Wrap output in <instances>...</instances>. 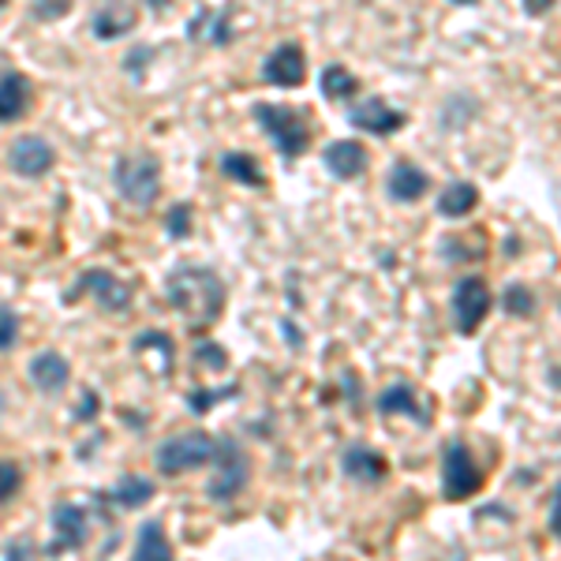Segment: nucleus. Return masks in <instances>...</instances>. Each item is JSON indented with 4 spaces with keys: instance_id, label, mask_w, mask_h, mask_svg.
Here are the masks:
<instances>
[{
    "instance_id": "1",
    "label": "nucleus",
    "mask_w": 561,
    "mask_h": 561,
    "mask_svg": "<svg viewBox=\"0 0 561 561\" xmlns=\"http://www.w3.org/2000/svg\"><path fill=\"white\" fill-rule=\"evenodd\" d=\"M169 304L176 307V314L192 330H206V325L217 322V314L225 307V285L214 270L184 266L169 277Z\"/></svg>"
},
{
    "instance_id": "2",
    "label": "nucleus",
    "mask_w": 561,
    "mask_h": 561,
    "mask_svg": "<svg viewBox=\"0 0 561 561\" xmlns=\"http://www.w3.org/2000/svg\"><path fill=\"white\" fill-rule=\"evenodd\" d=\"M255 116L262 121V131L274 139V147L285 158H300L311 142V128H307V116L293 105H259Z\"/></svg>"
},
{
    "instance_id": "3",
    "label": "nucleus",
    "mask_w": 561,
    "mask_h": 561,
    "mask_svg": "<svg viewBox=\"0 0 561 561\" xmlns=\"http://www.w3.org/2000/svg\"><path fill=\"white\" fill-rule=\"evenodd\" d=\"M113 180L128 203L150 206L161 187V165H158V158H150V153H124L113 169Z\"/></svg>"
},
{
    "instance_id": "4",
    "label": "nucleus",
    "mask_w": 561,
    "mask_h": 561,
    "mask_svg": "<svg viewBox=\"0 0 561 561\" xmlns=\"http://www.w3.org/2000/svg\"><path fill=\"white\" fill-rule=\"evenodd\" d=\"M214 449H217V442L210 438V434H203V431L176 434V438L161 442V449H158V468H161L165 476L195 472V468L210 465V460H214Z\"/></svg>"
},
{
    "instance_id": "5",
    "label": "nucleus",
    "mask_w": 561,
    "mask_h": 561,
    "mask_svg": "<svg viewBox=\"0 0 561 561\" xmlns=\"http://www.w3.org/2000/svg\"><path fill=\"white\" fill-rule=\"evenodd\" d=\"M479 486H483V472H479L476 457L468 454V446H446V454H442V494H446V502H465V497H472Z\"/></svg>"
},
{
    "instance_id": "6",
    "label": "nucleus",
    "mask_w": 561,
    "mask_h": 561,
    "mask_svg": "<svg viewBox=\"0 0 561 561\" xmlns=\"http://www.w3.org/2000/svg\"><path fill=\"white\" fill-rule=\"evenodd\" d=\"M491 288H486L483 277H460L457 288H454V322H457V333H465V337H472V333L483 325V319L491 314Z\"/></svg>"
},
{
    "instance_id": "7",
    "label": "nucleus",
    "mask_w": 561,
    "mask_h": 561,
    "mask_svg": "<svg viewBox=\"0 0 561 561\" xmlns=\"http://www.w3.org/2000/svg\"><path fill=\"white\" fill-rule=\"evenodd\" d=\"M53 161H57V153H53V147L42 139V135H20V139L8 147V165H12L20 176L49 173Z\"/></svg>"
},
{
    "instance_id": "8",
    "label": "nucleus",
    "mask_w": 561,
    "mask_h": 561,
    "mask_svg": "<svg viewBox=\"0 0 561 561\" xmlns=\"http://www.w3.org/2000/svg\"><path fill=\"white\" fill-rule=\"evenodd\" d=\"M210 465H217V476H214V483H210L214 497L237 494L240 486H243V479H248V460H243V454H240L237 446H232V442H217Z\"/></svg>"
},
{
    "instance_id": "9",
    "label": "nucleus",
    "mask_w": 561,
    "mask_h": 561,
    "mask_svg": "<svg viewBox=\"0 0 561 561\" xmlns=\"http://www.w3.org/2000/svg\"><path fill=\"white\" fill-rule=\"evenodd\" d=\"M307 76V65H304V49L293 42L277 45L274 53L266 57V65H262V79L274 87H300Z\"/></svg>"
},
{
    "instance_id": "10",
    "label": "nucleus",
    "mask_w": 561,
    "mask_h": 561,
    "mask_svg": "<svg viewBox=\"0 0 561 561\" xmlns=\"http://www.w3.org/2000/svg\"><path fill=\"white\" fill-rule=\"evenodd\" d=\"M348 121L356 124L359 131H370V135H393L404 128V113L401 108H389L382 98H364L359 105H352Z\"/></svg>"
},
{
    "instance_id": "11",
    "label": "nucleus",
    "mask_w": 561,
    "mask_h": 561,
    "mask_svg": "<svg viewBox=\"0 0 561 561\" xmlns=\"http://www.w3.org/2000/svg\"><path fill=\"white\" fill-rule=\"evenodd\" d=\"M325 169H330L337 180H352V176H359V173H367V150L359 147L356 139H337V142H330L325 147Z\"/></svg>"
},
{
    "instance_id": "12",
    "label": "nucleus",
    "mask_w": 561,
    "mask_h": 561,
    "mask_svg": "<svg viewBox=\"0 0 561 561\" xmlns=\"http://www.w3.org/2000/svg\"><path fill=\"white\" fill-rule=\"evenodd\" d=\"M431 180L423 173L420 165H412V161H397L393 169H389V180H386V192L389 198H397V203H415L420 195H427Z\"/></svg>"
},
{
    "instance_id": "13",
    "label": "nucleus",
    "mask_w": 561,
    "mask_h": 561,
    "mask_svg": "<svg viewBox=\"0 0 561 561\" xmlns=\"http://www.w3.org/2000/svg\"><path fill=\"white\" fill-rule=\"evenodd\" d=\"M26 102H31V83H26L20 71H4L0 76V124L20 121Z\"/></svg>"
},
{
    "instance_id": "14",
    "label": "nucleus",
    "mask_w": 561,
    "mask_h": 561,
    "mask_svg": "<svg viewBox=\"0 0 561 561\" xmlns=\"http://www.w3.org/2000/svg\"><path fill=\"white\" fill-rule=\"evenodd\" d=\"M94 34L102 42L108 38H121V34H128L135 23H139V12H135L131 4H105V8H98L94 12Z\"/></svg>"
},
{
    "instance_id": "15",
    "label": "nucleus",
    "mask_w": 561,
    "mask_h": 561,
    "mask_svg": "<svg viewBox=\"0 0 561 561\" xmlns=\"http://www.w3.org/2000/svg\"><path fill=\"white\" fill-rule=\"evenodd\" d=\"M31 382L45 389V393H57L68 382V359L60 352H38L31 359Z\"/></svg>"
},
{
    "instance_id": "16",
    "label": "nucleus",
    "mask_w": 561,
    "mask_h": 561,
    "mask_svg": "<svg viewBox=\"0 0 561 561\" xmlns=\"http://www.w3.org/2000/svg\"><path fill=\"white\" fill-rule=\"evenodd\" d=\"M192 38L225 45L232 38V12L229 8H203L192 20Z\"/></svg>"
},
{
    "instance_id": "17",
    "label": "nucleus",
    "mask_w": 561,
    "mask_h": 561,
    "mask_svg": "<svg viewBox=\"0 0 561 561\" xmlns=\"http://www.w3.org/2000/svg\"><path fill=\"white\" fill-rule=\"evenodd\" d=\"M479 203V192L476 184H468V180H454V184L446 187V192L438 195V214L449 217V221H457V217H468L476 210Z\"/></svg>"
},
{
    "instance_id": "18",
    "label": "nucleus",
    "mask_w": 561,
    "mask_h": 561,
    "mask_svg": "<svg viewBox=\"0 0 561 561\" xmlns=\"http://www.w3.org/2000/svg\"><path fill=\"white\" fill-rule=\"evenodd\" d=\"M345 472L359 483H378L386 476V460L367 446H352L345 454Z\"/></svg>"
},
{
    "instance_id": "19",
    "label": "nucleus",
    "mask_w": 561,
    "mask_h": 561,
    "mask_svg": "<svg viewBox=\"0 0 561 561\" xmlns=\"http://www.w3.org/2000/svg\"><path fill=\"white\" fill-rule=\"evenodd\" d=\"M378 412L382 415H412V420H427V412L420 409V393L412 386H389L382 397H378Z\"/></svg>"
},
{
    "instance_id": "20",
    "label": "nucleus",
    "mask_w": 561,
    "mask_h": 561,
    "mask_svg": "<svg viewBox=\"0 0 561 561\" xmlns=\"http://www.w3.org/2000/svg\"><path fill=\"white\" fill-rule=\"evenodd\" d=\"M83 285L108 307V311H124V304H128V288H124L116 277H108L105 270H90L83 277Z\"/></svg>"
},
{
    "instance_id": "21",
    "label": "nucleus",
    "mask_w": 561,
    "mask_h": 561,
    "mask_svg": "<svg viewBox=\"0 0 561 561\" xmlns=\"http://www.w3.org/2000/svg\"><path fill=\"white\" fill-rule=\"evenodd\" d=\"M131 561H173V547H169V539H165V531H161V524H142Z\"/></svg>"
},
{
    "instance_id": "22",
    "label": "nucleus",
    "mask_w": 561,
    "mask_h": 561,
    "mask_svg": "<svg viewBox=\"0 0 561 561\" xmlns=\"http://www.w3.org/2000/svg\"><path fill=\"white\" fill-rule=\"evenodd\" d=\"M53 524H57V550L60 547H65V550L79 547L83 536H87V517L76 510V505H60L57 517H53Z\"/></svg>"
},
{
    "instance_id": "23",
    "label": "nucleus",
    "mask_w": 561,
    "mask_h": 561,
    "mask_svg": "<svg viewBox=\"0 0 561 561\" xmlns=\"http://www.w3.org/2000/svg\"><path fill=\"white\" fill-rule=\"evenodd\" d=\"M356 90H359V79L352 76L345 65H330L322 71V94L333 98V102H348Z\"/></svg>"
},
{
    "instance_id": "24",
    "label": "nucleus",
    "mask_w": 561,
    "mask_h": 561,
    "mask_svg": "<svg viewBox=\"0 0 561 561\" xmlns=\"http://www.w3.org/2000/svg\"><path fill=\"white\" fill-rule=\"evenodd\" d=\"M221 169H225V173H229L232 180L248 184V187H259V184H262V173H259V165H255V158H251V153H225V158H221Z\"/></svg>"
},
{
    "instance_id": "25",
    "label": "nucleus",
    "mask_w": 561,
    "mask_h": 561,
    "mask_svg": "<svg viewBox=\"0 0 561 561\" xmlns=\"http://www.w3.org/2000/svg\"><path fill=\"white\" fill-rule=\"evenodd\" d=\"M502 307H505V314H513V319H528V314L536 311V296H531L528 285H510L502 293Z\"/></svg>"
},
{
    "instance_id": "26",
    "label": "nucleus",
    "mask_w": 561,
    "mask_h": 561,
    "mask_svg": "<svg viewBox=\"0 0 561 561\" xmlns=\"http://www.w3.org/2000/svg\"><path fill=\"white\" fill-rule=\"evenodd\" d=\"M150 494H153V486L147 483V479H135V476L116 486V502L121 505H139V502H147Z\"/></svg>"
},
{
    "instance_id": "27",
    "label": "nucleus",
    "mask_w": 561,
    "mask_h": 561,
    "mask_svg": "<svg viewBox=\"0 0 561 561\" xmlns=\"http://www.w3.org/2000/svg\"><path fill=\"white\" fill-rule=\"evenodd\" d=\"M15 341H20V319H15L12 307L0 304V352L15 348Z\"/></svg>"
},
{
    "instance_id": "28",
    "label": "nucleus",
    "mask_w": 561,
    "mask_h": 561,
    "mask_svg": "<svg viewBox=\"0 0 561 561\" xmlns=\"http://www.w3.org/2000/svg\"><path fill=\"white\" fill-rule=\"evenodd\" d=\"M20 483H23L20 468H15L12 460H0V502H8V497L20 491Z\"/></svg>"
},
{
    "instance_id": "29",
    "label": "nucleus",
    "mask_w": 561,
    "mask_h": 561,
    "mask_svg": "<svg viewBox=\"0 0 561 561\" xmlns=\"http://www.w3.org/2000/svg\"><path fill=\"white\" fill-rule=\"evenodd\" d=\"M550 531L561 539V483L554 486V502H550Z\"/></svg>"
},
{
    "instance_id": "30",
    "label": "nucleus",
    "mask_w": 561,
    "mask_h": 561,
    "mask_svg": "<svg viewBox=\"0 0 561 561\" xmlns=\"http://www.w3.org/2000/svg\"><path fill=\"white\" fill-rule=\"evenodd\" d=\"M550 4H554V0H524V12L542 15V12H550Z\"/></svg>"
},
{
    "instance_id": "31",
    "label": "nucleus",
    "mask_w": 561,
    "mask_h": 561,
    "mask_svg": "<svg viewBox=\"0 0 561 561\" xmlns=\"http://www.w3.org/2000/svg\"><path fill=\"white\" fill-rule=\"evenodd\" d=\"M68 12V4H42L38 8V15H65Z\"/></svg>"
}]
</instances>
